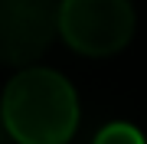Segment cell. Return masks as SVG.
Here are the masks:
<instances>
[{"label":"cell","mask_w":147,"mask_h":144,"mask_svg":"<svg viewBox=\"0 0 147 144\" xmlns=\"http://www.w3.org/2000/svg\"><path fill=\"white\" fill-rule=\"evenodd\" d=\"M0 108L16 144H65L79 124L75 89L53 69L16 72Z\"/></svg>","instance_id":"cell-1"},{"label":"cell","mask_w":147,"mask_h":144,"mask_svg":"<svg viewBox=\"0 0 147 144\" xmlns=\"http://www.w3.org/2000/svg\"><path fill=\"white\" fill-rule=\"evenodd\" d=\"M131 0H62L59 36L82 56H111L134 36Z\"/></svg>","instance_id":"cell-2"},{"label":"cell","mask_w":147,"mask_h":144,"mask_svg":"<svg viewBox=\"0 0 147 144\" xmlns=\"http://www.w3.org/2000/svg\"><path fill=\"white\" fill-rule=\"evenodd\" d=\"M59 33L56 0H0V62L30 66Z\"/></svg>","instance_id":"cell-3"},{"label":"cell","mask_w":147,"mask_h":144,"mask_svg":"<svg viewBox=\"0 0 147 144\" xmlns=\"http://www.w3.org/2000/svg\"><path fill=\"white\" fill-rule=\"evenodd\" d=\"M95 144H144V138H141V131H137L134 124L115 121V124H108V128L98 131Z\"/></svg>","instance_id":"cell-4"},{"label":"cell","mask_w":147,"mask_h":144,"mask_svg":"<svg viewBox=\"0 0 147 144\" xmlns=\"http://www.w3.org/2000/svg\"><path fill=\"white\" fill-rule=\"evenodd\" d=\"M13 141V134L10 128H7V118H3V108H0V144H10Z\"/></svg>","instance_id":"cell-5"}]
</instances>
